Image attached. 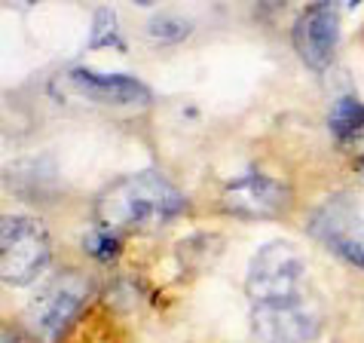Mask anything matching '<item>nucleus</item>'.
Instances as JSON below:
<instances>
[{"instance_id":"1a4fd4ad","label":"nucleus","mask_w":364,"mask_h":343,"mask_svg":"<svg viewBox=\"0 0 364 343\" xmlns=\"http://www.w3.org/2000/svg\"><path fill=\"white\" fill-rule=\"evenodd\" d=\"M70 83H74L80 93L92 102H105V105H144L150 102L147 86L135 77L126 74H95L89 68H77L70 74Z\"/></svg>"},{"instance_id":"7ed1b4c3","label":"nucleus","mask_w":364,"mask_h":343,"mask_svg":"<svg viewBox=\"0 0 364 343\" xmlns=\"http://www.w3.org/2000/svg\"><path fill=\"white\" fill-rule=\"evenodd\" d=\"M49 260V236L31 218L0 221V276L6 285H28Z\"/></svg>"},{"instance_id":"f257e3e1","label":"nucleus","mask_w":364,"mask_h":343,"mask_svg":"<svg viewBox=\"0 0 364 343\" xmlns=\"http://www.w3.org/2000/svg\"><path fill=\"white\" fill-rule=\"evenodd\" d=\"M184 211V196L156 172H138L110 184L95 203L105 230H150L163 227Z\"/></svg>"},{"instance_id":"20e7f679","label":"nucleus","mask_w":364,"mask_h":343,"mask_svg":"<svg viewBox=\"0 0 364 343\" xmlns=\"http://www.w3.org/2000/svg\"><path fill=\"white\" fill-rule=\"evenodd\" d=\"M83 300H86V279L77 273H58L28 304L31 334L43 343H53L55 337H62V331L74 322Z\"/></svg>"},{"instance_id":"9b49d317","label":"nucleus","mask_w":364,"mask_h":343,"mask_svg":"<svg viewBox=\"0 0 364 343\" xmlns=\"http://www.w3.org/2000/svg\"><path fill=\"white\" fill-rule=\"evenodd\" d=\"M147 34L163 40V43H178V40H184L190 34V22L181 16H171V13H163L156 19H150L147 22Z\"/></svg>"},{"instance_id":"6e6552de","label":"nucleus","mask_w":364,"mask_h":343,"mask_svg":"<svg viewBox=\"0 0 364 343\" xmlns=\"http://www.w3.org/2000/svg\"><path fill=\"white\" fill-rule=\"evenodd\" d=\"M220 203L239 218H279L288 209L291 194L282 181L251 172V175H242L239 181L224 187Z\"/></svg>"},{"instance_id":"9d476101","label":"nucleus","mask_w":364,"mask_h":343,"mask_svg":"<svg viewBox=\"0 0 364 343\" xmlns=\"http://www.w3.org/2000/svg\"><path fill=\"white\" fill-rule=\"evenodd\" d=\"M89 46L101 49V46H114L123 53V40H119V25H117V13L114 9H98L92 19V37H89Z\"/></svg>"},{"instance_id":"2eb2a0df","label":"nucleus","mask_w":364,"mask_h":343,"mask_svg":"<svg viewBox=\"0 0 364 343\" xmlns=\"http://www.w3.org/2000/svg\"><path fill=\"white\" fill-rule=\"evenodd\" d=\"M135 4H141V6H147V4H150V0H135Z\"/></svg>"},{"instance_id":"f8f14e48","label":"nucleus","mask_w":364,"mask_h":343,"mask_svg":"<svg viewBox=\"0 0 364 343\" xmlns=\"http://www.w3.org/2000/svg\"><path fill=\"white\" fill-rule=\"evenodd\" d=\"M333 132L343 141L346 138H358L364 132V107L355 102H343L333 114Z\"/></svg>"},{"instance_id":"f03ea898","label":"nucleus","mask_w":364,"mask_h":343,"mask_svg":"<svg viewBox=\"0 0 364 343\" xmlns=\"http://www.w3.org/2000/svg\"><path fill=\"white\" fill-rule=\"evenodd\" d=\"M306 288V258L288 239H272L257 248L248 264L245 291L251 304H294Z\"/></svg>"},{"instance_id":"ddd939ff","label":"nucleus","mask_w":364,"mask_h":343,"mask_svg":"<svg viewBox=\"0 0 364 343\" xmlns=\"http://www.w3.org/2000/svg\"><path fill=\"white\" fill-rule=\"evenodd\" d=\"M86 251L92 258H98V260H110L119 251V242H117V236L110 233V230H95V233H89V239H86Z\"/></svg>"},{"instance_id":"423d86ee","label":"nucleus","mask_w":364,"mask_h":343,"mask_svg":"<svg viewBox=\"0 0 364 343\" xmlns=\"http://www.w3.org/2000/svg\"><path fill=\"white\" fill-rule=\"evenodd\" d=\"M248 319L260 343H309L321 328L318 310L306 297L294 304H255Z\"/></svg>"},{"instance_id":"4468645a","label":"nucleus","mask_w":364,"mask_h":343,"mask_svg":"<svg viewBox=\"0 0 364 343\" xmlns=\"http://www.w3.org/2000/svg\"><path fill=\"white\" fill-rule=\"evenodd\" d=\"M40 0H6V6H16V9H28V6H37Z\"/></svg>"},{"instance_id":"f3484780","label":"nucleus","mask_w":364,"mask_h":343,"mask_svg":"<svg viewBox=\"0 0 364 343\" xmlns=\"http://www.w3.org/2000/svg\"><path fill=\"white\" fill-rule=\"evenodd\" d=\"M361 172H364V159H361Z\"/></svg>"},{"instance_id":"39448f33","label":"nucleus","mask_w":364,"mask_h":343,"mask_svg":"<svg viewBox=\"0 0 364 343\" xmlns=\"http://www.w3.org/2000/svg\"><path fill=\"white\" fill-rule=\"evenodd\" d=\"M312 236L321 239L343 260L364 270V211L349 196H333L316 209L309 221Z\"/></svg>"},{"instance_id":"dca6fc26","label":"nucleus","mask_w":364,"mask_h":343,"mask_svg":"<svg viewBox=\"0 0 364 343\" xmlns=\"http://www.w3.org/2000/svg\"><path fill=\"white\" fill-rule=\"evenodd\" d=\"M361 4V0H349V6H358Z\"/></svg>"},{"instance_id":"0eeeda50","label":"nucleus","mask_w":364,"mask_h":343,"mask_svg":"<svg viewBox=\"0 0 364 343\" xmlns=\"http://www.w3.org/2000/svg\"><path fill=\"white\" fill-rule=\"evenodd\" d=\"M340 40V6L337 0H316L303 9L294 25V46L297 56L312 70H325L333 62Z\"/></svg>"}]
</instances>
